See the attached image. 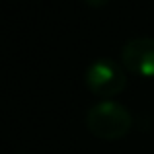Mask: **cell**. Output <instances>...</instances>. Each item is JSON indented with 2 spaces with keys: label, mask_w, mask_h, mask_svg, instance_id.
Returning a JSON list of instances; mask_svg holds the SVG:
<instances>
[{
  "label": "cell",
  "mask_w": 154,
  "mask_h": 154,
  "mask_svg": "<svg viewBox=\"0 0 154 154\" xmlns=\"http://www.w3.org/2000/svg\"><path fill=\"white\" fill-rule=\"evenodd\" d=\"M86 127L92 135L102 140H117L131 131L133 117L125 105L105 100L88 109Z\"/></svg>",
  "instance_id": "cell-1"
},
{
  "label": "cell",
  "mask_w": 154,
  "mask_h": 154,
  "mask_svg": "<svg viewBox=\"0 0 154 154\" xmlns=\"http://www.w3.org/2000/svg\"><path fill=\"white\" fill-rule=\"evenodd\" d=\"M84 4H88V6H92V8H102L105 6V4L109 2V0H82Z\"/></svg>",
  "instance_id": "cell-4"
},
{
  "label": "cell",
  "mask_w": 154,
  "mask_h": 154,
  "mask_svg": "<svg viewBox=\"0 0 154 154\" xmlns=\"http://www.w3.org/2000/svg\"><path fill=\"white\" fill-rule=\"evenodd\" d=\"M121 63L129 72L143 78H154V37H137L125 43Z\"/></svg>",
  "instance_id": "cell-3"
},
{
  "label": "cell",
  "mask_w": 154,
  "mask_h": 154,
  "mask_svg": "<svg viewBox=\"0 0 154 154\" xmlns=\"http://www.w3.org/2000/svg\"><path fill=\"white\" fill-rule=\"evenodd\" d=\"M86 86L100 98H113L127 86V74L123 66L111 59H98L86 70Z\"/></svg>",
  "instance_id": "cell-2"
}]
</instances>
